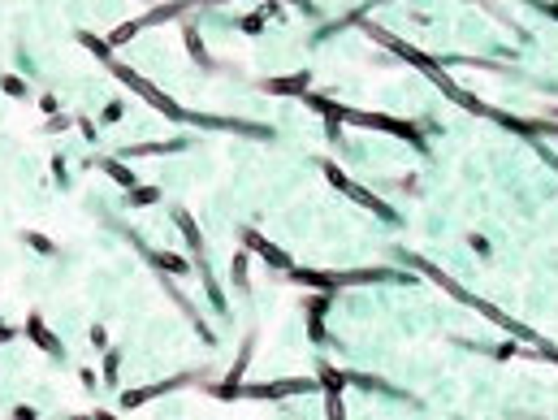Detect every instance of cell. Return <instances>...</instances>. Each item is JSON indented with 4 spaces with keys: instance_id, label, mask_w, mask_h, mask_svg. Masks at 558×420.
Returning <instances> with one entry per match:
<instances>
[{
    "instance_id": "7",
    "label": "cell",
    "mask_w": 558,
    "mask_h": 420,
    "mask_svg": "<svg viewBox=\"0 0 558 420\" xmlns=\"http://www.w3.org/2000/svg\"><path fill=\"white\" fill-rule=\"evenodd\" d=\"M117 364H122L117 351H104V382H108V386H117Z\"/></svg>"
},
{
    "instance_id": "14",
    "label": "cell",
    "mask_w": 558,
    "mask_h": 420,
    "mask_svg": "<svg viewBox=\"0 0 558 420\" xmlns=\"http://www.w3.org/2000/svg\"><path fill=\"white\" fill-rule=\"evenodd\" d=\"M65 126H70V117H61V113H57V117H48V130H65Z\"/></svg>"
},
{
    "instance_id": "4",
    "label": "cell",
    "mask_w": 558,
    "mask_h": 420,
    "mask_svg": "<svg viewBox=\"0 0 558 420\" xmlns=\"http://www.w3.org/2000/svg\"><path fill=\"white\" fill-rule=\"evenodd\" d=\"M22 243H26V247H35L39 256H57V243H52L48 234H35V230H26V234H22Z\"/></svg>"
},
{
    "instance_id": "5",
    "label": "cell",
    "mask_w": 558,
    "mask_h": 420,
    "mask_svg": "<svg viewBox=\"0 0 558 420\" xmlns=\"http://www.w3.org/2000/svg\"><path fill=\"white\" fill-rule=\"evenodd\" d=\"M147 256H152V265H160V269H174V273L186 269V260H178V256H164V251H147Z\"/></svg>"
},
{
    "instance_id": "9",
    "label": "cell",
    "mask_w": 558,
    "mask_h": 420,
    "mask_svg": "<svg viewBox=\"0 0 558 420\" xmlns=\"http://www.w3.org/2000/svg\"><path fill=\"white\" fill-rule=\"evenodd\" d=\"M91 342H95L100 351H108V330H104V325H91Z\"/></svg>"
},
{
    "instance_id": "16",
    "label": "cell",
    "mask_w": 558,
    "mask_h": 420,
    "mask_svg": "<svg viewBox=\"0 0 558 420\" xmlns=\"http://www.w3.org/2000/svg\"><path fill=\"white\" fill-rule=\"evenodd\" d=\"M91 420H117V416H108V411H95V416H91Z\"/></svg>"
},
{
    "instance_id": "1",
    "label": "cell",
    "mask_w": 558,
    "mask_h": 420,
    "mask_svg": "<svg viewBox=\"0 0 558 420\" xmlns=\"http://www.w3.org/2000/svg\"><path fill=\"white\" fill-rule=\"evenodd\" d=\"M26 338H31V342H35V347H39L43 355H52V359H61V355H65L61 338L48 330V321L39 317V312H31V317H26Z\"/></svg>"
},
{
    "instance_id": "15",
    "label": "cell",
    "mask_w": 558,
    "mask_h": 420,
    "mask_svg": "<svg viewBox=\"0 0 558 420\" xmlns=\"http://www.w3.org/2000/svg\"><path fill=\"white\" fill-rule=\"evenodd\" d=\"M9 338H14V330H9V325H0V342H9Z\"/></svg>"
},
{
    "instance_id": "3",
    "label": "cell",
    "mask_w": 558,
    "mask_h": 420,
    "mask_svg": "<svg viewBox=\"0 0 558 420\" xmlns=\"http://www.w3.org/2000/svg\"><path fill=\"white\" fill-rule=\"evenodd\" d=\"M100 165H104V174H113V178L122 182V187H135V182H139V178H135V174H130V169H126L122 161H113V156H104Z\"/></svg>"
},
{
    "instance_id": "2",
    "label": "cell",
    "mask_w": 558,
    "mask_h": 420,
    "mask_svg": "<svg viewBox=\"0 0 558 420\" xmlns=\"http://www.w3.org/2000/svg\"><path fill=\"white\" fill-rule=\"evenodd\" d=\"M247 243H251V247H256V251H260V256H264V260H273V265H282V269H286V265H290V260H286V256H282V251H277V247H268V243H264V238H260V234H247Z\"/></svg>"
},
{
    "instance_id": "6",
    "label": "cell",
    "mask_w": 558,
    "mask_h": 420,
    "mask_svg": "<svg viewBox=\"0 0 558 420\" xmlns=\"http://www.w3.org/2000/svg\"><path fill=\"white\" fill-rule=\"evenodd\" d=\"M139 26H143V22H122L113 35H108V48H117V43H126L130 35H139Z\"/></svg>"
},
{
    "instance_id": "10",
    "label": "cell",
    "mask_w": 558,
    "mask_h": 420,
    "mask_svg": "<svg viewBox=\"0 0 558 420\" xmlns=\"http://www.w3.org/2000/svg\"><path fill=\"white\" fill-rule=\"evenodd\" d=\"M39 109H43L48 117H57V95H39Z\"/></svg>"
},
{
    "instance_id": "13",
    "label": "cell",
    "mask_w": 558,
    "mask_h": 420,
    "mask_svg": "<svg viewBox=\"0 0 558 420\" xmlns=\"http://www.w3.org/2000/svg\"><path fill=\"white\" fill-rule=\"evenodd\" d=\"M52 174H57V182H70V178H65V161H61V156L52 161Z\"/></svg>"
},
{
    "instance_id": "11",
    "label": "cell",
    "mask_w": 558,
    "mask_h": 420,
    "mask_svg": "<svg viewBox=\"0 0 558 420\" xmlns=\"http://www.w3.org/2000/svg\"><path fill=\"white\" fill-rule=\"evenodd\" d=\"M14 420H39V416H35V407H26V403H18V407H14Z\"/></svg>"
},
{
    "instance_id": "8",
    "label": "cell",
    "mask_w": 558,
    "mask_h": 420,
    "mask_svg": "<svg viewBox=\"0 0 558 420\" xmlns=\"http://www.w3.org/2000/svg\"><path fill=\"white\" fill-rule=\"evenodd\" d=\"M0 87H5L9 95H26V87H22V78H14V74H0Z\"/></svg>"
},
{
    "instance_id": "12",
    "label": "cell",
    "mask_w": 558,
    "mask_h": 420,
    "mask_svg": "<svg viewBox=\"0 0 558 420\" xmlns=\"http://www.w3.org/2000/svg\"><path fill=\"white\" fill-rule=\"evenodd\" d=\"M117 117H122V104L113 100V104H108V109H104V122H117Z\"/></svg>"
}]
</instances>
